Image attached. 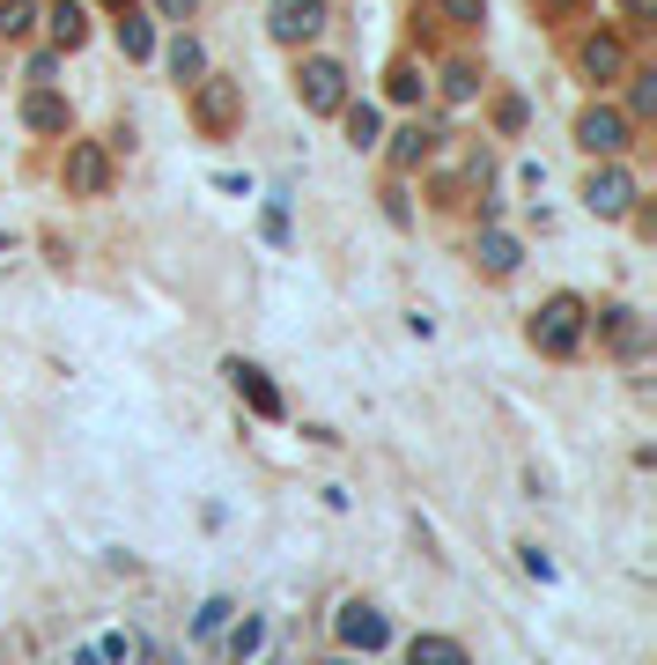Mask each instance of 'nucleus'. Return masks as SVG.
<instances>
[{
  "label": "nucleus",
  "mask_w": 657,
  "mask_h": 665,
  "mask_svg": "<svg viewBox=\"0 0 657 665\" xmlns=\"http://www.w3.org/2000/svg\"><path fill=\"white\" fill-rule=\"evenodd\" d=\"M584 325H591V311H584V296H547V303H539L532 311V347L539 355H577V347H584Z\"/></svg>",
  "instance_id": "nucleus-1"
},
{
  "label": "nucleus",
  "mask_w": 657,
  "mask_h": 665,
  "mask_svg": "<svg viewBox=\"0 0 657 665\" xmlns=\"http://www.w3.org/2000/svg\"><path fill=\"white\" fill-rule=\"evenodd\" d=\"M60 185H67L74 200L111 193V148L104 141H67V155H60Z\"/></svg>",
  "instance_id": "nucleus-2"
},
{
  "label": "nucleus",
  "mask_w": 657,
  "mask_h": 665,
  "mask_svg": "<svg viewBox=\"0 0 657 665\" xmlns=\"http://www.w3.org/2000/svg\"><path fill=\"white\" fill-rule=\"evenodd\" d=\"M193 119H200V133H229V126L244 119V89L237 82H193Z\"/></svg>",
  "instance_id": "nucleus-3"
},
{
  "label": "nucleus",
  "mask_w": 657,
  "mask_h": 665,
  "mask_svg": "<svg viewBox=\"0 0 657 665\" xmlns=\"http://www.w3.org/2000/svg\"><path fill=\"white\" fill-rule=\"evenodd\" d=\"M295 97H303V111H341L347 104V74H341V60H303V74H295Z\"/></svg>",
  "instance_id": "nucleus-4"
},
{
  "label": "nucleus",
  "mask_w": 657,
  "mask_h": 665,
  "mask_svg": "<svg viewBox=\"0 0 657 665\" xmlns=\"http://www.w3.org/2000/svg\"><path fill=\"white\" fill-rule=\"evenodd\" d=\"M341 643H347V651H363V658H377V651L391 643V621L377 614L369 599H347V607H341Z\"/></svg>",
  "instance_id": "nucleus-5"
},
{
  "label": "nucleus",
  "mask_w": 657,
  "mask_h": 665,
  "mask_svg": "<svg viewBox=\"0 0 657 665\" xmlns=\"http://www.w3.org/2000/svg\"><path fill=\"white\" fill-rule=\"evenodd\" d=\"M577 141L591 148V155H621V148H628V119H621V111H613V104H591L584 119H577Z\"/></svg>",
  "instance_id": "nucleus-6"
},
{
  "label": "nucleus",
  "mask_w": 657,
  "mask_h": 665,
  "mask_svg": "<svg viewBox=\"0 0 657 665\" xmlns=\"http://www.w3.org/2000/svg\"><path fill=\"white\" fill-rule=\"evenodd\" d=\"M273 37H281V45H311L317 30H325V0H273Z\"/></svg>",
  "instance_id": "nucleus-7"
},
{
  "label": "nucleus",
  "mask_w": 657,
  "mask_h": 665,
  "mask_svg": "<svg viewBox=\"0 0 657 665\" xmlns=\"http://www.w3.org/2000/svg\"><path fill=\"white\" fill-rule=\"evenodd\" d=\"M584 207H591V215H628V207H635V178L613 171V163H606V171H591L584 178Z\"/></svg>",
  "instance_id": "nucleus-8"
},
{
  "label": "nucleus",
  "mask_w": 657,
  "mask_h": 665,
  "mask_svg": "<svg viewBox=\"0 0 657 665\" xmlns=\"http://www.w3.org/2000/svg\"><path fill=\"white\" fill-rule=\"evenodd\" d=\"M229 385H237V399H244L259 421H281V393H273V377H267L259 363H229Z\"/></svg>",
  "instance_id": "nucleus-9"
},
{
  "label": "nucleus",
  "mask_w": 657,
  "mask_h": 665,
  "mask_svg": "<svg viewBox=\"0 0 657 665\" xmlns=\"http://www.w3.org/2000/svg\"><path fill=\"white\" fill-rule=\"evenodd\" d=\"M577 67H584L591 82H621V74H628V45H621L613 30H599V37L577 45Z\"/></svg>",
  "instance_id": "nucleus-10"
},
{
  "label": "nucleus",
  "mask_w": 657,
  "mask_h": 665,
  "mask_svg": "<svg viewBox=\"0 0 657 665\" xmlns=\"http://www.w3.org/2000/svg\"><path fill=\"white\" fill-rule=\"evenodd\" d=\"M23 126L30 133H67V97H60V89H30L23 97Z\"/></svg>",
  "instance_id": "nucleus-11"
},
{
  "label": "nucleus",
  "mask_w": 657,
  "mask_h": 665,
  "mask_svg": "<svg viewBox=\"0 0 657 665\" xmlns=\"http://www.w3.org/2000/svg\"><path fill=\"white\" fill-rule=\"evenodd\" d=\"M429 155H437V126H407V133L391 141V163H399V171H414Z\"/></svg>",
  "instance_id": "nucleus-12"
},
{
  "label": "nucleus",
  "mask_w": 657,
  "mask_h": 665,
  "mask_svg": "<svg viewBox=\"0 0 657 665\" xmlns=\"http://www.w3.org/2000/svg\"><path fill=\"white\" fill-rule=\"evenodd\" d=\"M259 651H267V621H259V614H244L237 629H229V665H251Z\"/></svg>",
  "instance_id": "nucleus-13"
},
{
  "label": "nucleus",
  "mask_w": 657,
  "mask_h": 665,
  "mask_svg": "<svg viewBox=\"0 0 657 665\" xmlns=\"http://www.w3.org/2000/svg\"><path fill=\"white\" fill-rule=\"evenodd\" d=\"M407 665H473V658H465V643H451V636H414Z\"/></svg>",
  "instance_id": "nucleus-14"
},
{
  "label": "nucleus",
  "mask_w": 657,
  "mask_h": 665,
  "mask_svg": "<svg viewBox=\"0 0 657 665\" xmlns=\"http://www.w3.org/2000/svg\"><path fill=\"white\" fill-rule=\"evenodd\" d=\"M517 259H525V251H517V237H503V229H481V267H487V273H517Z\"/></svg>",
  "instance_id": "nucleus-15"
},
{
  "label": "nucleus",
  "mask_w": 657,
  "mask_h": 665,
  "mask_svg": "<svg viewBox=\"0 0 657 665\" xmlns=\"http://www.w3.org/2000/svg\"><path fill=\"white\" fill-rule=\"evenodd\" d=\"M37 30V0H0V37L15 45V37H30Z\"/></svg>",
  "instance_id": "nucleus-16"
},
{
  "label": "nucleus",
  "mask_w": 657,
  "mask_h": 665,
  "mask_svg": "<svg viewBox=\"0 0 657 665\" xmlns=\"http://www.w3.org/2000/svg\"><path fill=\"white\" fill-rule=\"evenodd\" d=\"M606 341L621 347V355H635V347H643V319H635L628 303H621V311H606Z\"/></svg>",
  "instance_id": "nucleus-17"
},
{
  "label": "nucleus",
  "mask_w": 657,
  "mask_h": 665,
  "mask_svg": "<svg viewBox=\"0 0 657 665\" xmlns=\"http://www.w3.org/2000/svg\"><path fill=\"white\" fill-rule=\"evenodd\" d=\"M52 37H60V45H82V37H89V15H82V8H74V0H60V8H52Z\"/></svg>",
  "instance_id": "nucleus-18"
},
{
  "label": "nucleus",
  "mask_w": 657,
  "mask_h": 665,
  "mask_svg": "<svg viewBox=\"0 0 657 665\" xmlns=\"http://www.w3.org/2000/svg\"><path fill=\"white\" fill-rule=\"evenodd\" d=\"M119 45H126V60H148V52H155V30H148L133 8L119 15Z\"/></svg>",
  "instance_id": "nucleus-19"
},
{
  "label": "nucleus",
  "mask_w": 657,
  "mask_h": 665,
  "mask_svg": "<svg viewBox=\"0 0 657 665\" xmlns=\"http://www.w3.org/2000/svg\"><path fill=\"white\" fill-rule=\"evenodd\" d=\"M229 614H237L229 599H207V607H200V614H193V643H215L222 629H229Z\"/></svg>",
  "instance_id": "nucleus-20"
},
{
  "label": "nucleus",
  "mask_w": 657,
  "mask_h": 665,
  "mask_svg": "<svg viewBox=\"0 0 657 665\" xmlns=\"http://www.w3.org/2000/svg\"><path fill=\"white\" fill-rule=\"evenodd\" d=\"M200 67H207V52H200L193 37H177V45H171V74L185 82V89H193V82H200Z\"/></svg>",
  "instance_id": "nucleus-21"
},
{
  "label": "nucleus",
  "mask_w": 657,
  "mask_h": 665,
  "mask_svg": "<svg viewBox=\"0 0 657 665\" xmlns=\"http://www.w3.org/2000/svg\"><path fill=\"white\" fill-rule=\"evenodd\" d=\"M347 141L377 148V111H369V104H347Z\"/></svg>",
  "instance_id": "nucleus-22"
},
{
  "label": "nucleus",
  "mask_w": 657,
  "mask_h": 665,
  "mask_svg": "<svg viewBox=\"0 0 657 665\" xmlns=\"http://www.w3.org/2000/svg\"><path fill=\"white\" fill-rule=\"evenodd\" d=\"M437 15H443V23H459V30H473L487 15V0H437Z\"/></svg>",
  "instance_id": "nucleus-23"
},
{
  "label": "nucleus",
  "mask_w": 657,
  "mask_h": 665,
  "mask_svg": "<svg viewBox=\"0 0 657 665\" xmlns=\"http://www.w3.org/2000/svg\"><path fill=\"white\" fill-rule=\"evenodd\" d=\"M391 97H399V104L421 97V67H414V60H399V67H391Z\"/></svg>",
  "instance_id": "nucleus-24"
},
{
  "label": "nucleus",
  "mask_w": 657,
  "mask_h": 665,
  "mask_svg": "<svg viewBox=\"0 0 657 665\" xmlns=\"http://www.w3.org/2000/svg\"><path fill=\"white\" fill-rule=\"evenodd\" d=\"M657 111V74H635V119H650Z\"/></svg>",
  "instance_id": "nucleus-25"
},
{
  "label": "nucleus",
  "mask_w": 657,
  "mask_h": 665,
  "mask_svg": "<svg viewBox=\"0 0 657 665\" xmlns=\"http://www.w3.org/2000/svg\"><path fill=\"white\" fill-rule=\"evenodd\" d=\"M495 126H503V133H517V126H525V97H503V104H495Z\"/></svg>",
  "instance_id": "nucleus-26"
},
{
  "label": "nucleus",
  "mask_w": 657,
  "mask_h": 665,
  "mask_svg": "<svg viewBox=\"0 0 657 665\" xmlns=\"http://www.w3.org/2000/svg\"><path fill=\"white\" fill-rule=\"evenodd\" d=\"M443 89H451V97H473V89H481V74H473V67H451V82H443Z\"/></svg>",
  "instance_id": "nucleus-27"
},
{
  "label": "nucleus",
  "mask_w": 657,
  "mask_h": 665,
  "mask_svg": "<svg viewBox=\"0 0 657 665\" xmlns=\"http://www.w3.org/2000/svg\"><path fill=\"white\" fill-rule=\"evenodd\" d=\"M97 651H104V658H111V665H133V636H104Z\"/></svg>",
  "instance_id": "nucleus-28"
},
{
  "label": "nucleus",
  "mask_w": 657,
  "mask_h": 665,
  "mask_svg": "<svg viewBox=\"0 0 657 665\" xmlns=\"http://www.w3.org/2000/svg\"><path fill=\"white\" fill-rule=\"evenodd\" d=\"M155 8H163L171 23H185V15H193V0H155Z\"/></svg>",
  "instance_id": "nucleus-29"
},
{
  "label": "nucleus",
  "mask_w": 657,
  "mask_h": 665,
  "mask_svg": "<svg viewBox=\"0 0 657 665\" xmlns=\"http://www.w3.org/2000/svg\"><path fill=\"white\" fill-rule=\"evenodd\" d=\"M532 8H547V15H577L584 0H532Z\"/></svg>",
  "instance_id": "nucleus-30"
},
{
  "label": "nucleus",
  "mask_w": 657,
  "mask_h": 665,
  "mask_svg": "<svg viewBox=\"0 0 657 665\" xmlns=\"http://www.w3.org/2000/svg\"><path fill=\"white\" fill-rule=\"evenodd\" d=\"M67 665H104V651H97V643H82V651H74Z\"/></svg>",
  "instance_id": "nucleus-31"
},
{
  "label": "nucleus",
  "mask_w": 657,
  "mask_h": 665,
  "mask_svg": "<svg viewBox=\"0 0 657 665\" xmlns=\"http://www.w3.org/2000/svg\"><path fill=\"white\" fill-rule=\"evenodd\" d=\"M650 8H657V0H628V15H635V23H643V15H650Z\"/></svg>",
  "instance_id": "nucleus-32"
},
{
  "label": "nucleus",
  "mask_w": 657,
  "mask_h": 665,
  "mask_svg": "<svg viewBox=\"0 0 657 665\" xmlns=\"http://www.w3.org/2000/svg\"><path fill=\"white\" fill-rule=\"evenodd\" d=\"M104 8H119V15H126V8H133V0H104Z\"/></svg>",
  "instance_id": "nucleus-33"
},
{
  "label": "nucleus",
  "mask_w": 657,
  "mask_h": 665,
  "mask_svg": "<svg viewBox=\"0 0 657 665\" xmlns=\"http://www.w3.org/2000/svg\"><path fill=\"white\" fill-rule=\"evenodd\" d=\"M325 665H347V658H325Z\"/></svg>",
  "instance_id": "nucleus-34"
}]
</instances>
